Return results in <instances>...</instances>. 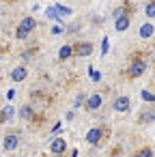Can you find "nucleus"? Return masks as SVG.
I'll return each mask as SVG.
<instances>
[{"label": "nucleus", "mask_w": 155, "mask_h": 157, "mask_svg": "<svg viewBox=\"0 0 155 157\" xmlns=\"http://www.w3.org/2000/svg\"><path fill=\"white\" fill-rule=\"evenodd\" d=\"M146 67H149V63L144 60V56H142L140 52H136V54L131 56L129 65H127V71H125L127 80H138V78H142L144 71H146Z\"/></svg>", "instance_id": "1"}, {"label": "nucleus", "mask_w": 155, "mask_h": 157, "mask_svg": "<svg viewBox=\"0 0 155 157\" xmlns=\"http://www.w3.org/2000/svg\"><path fill=\"white\" fill-rule=\"evenodd\" d=\"M37 28V20L33 17V15H26L20 24H17V30H15V39H20V41H24V39H28L30 37V33Z\"/></svg>", "instance_id": "2"}, {"label": "nucleus", "mask_w": 155, "mask_h": 157, "mask_svg": "<svg viewBox=\"0 0 155 157\" xmlns=\"http://www.w3.org/2000/svg\"><path fill=\"white\" fill-rule=\"evenodd\" d=\"M108 131H110V129H108V127H101V125H99V127H91L88 133H86V142L93 144V146H99V142L108 136Z\"/></svg>", "instance_id": "3"}, {"label": "nucleus", "mask_w": 155, "mask_h": 157, "mask_svg": "<svg viewBox=\"0 0 155 157\" xmlns=\"http://www.w3.org/2000/svg\"><path fill=\"white\" fill-rule=\"evenodd\" d=\"M93 50H95V45H93L91 41H78V43L73 45V56L84 58V56H91Z\"/></svg>", "instance_id": "4"}, {"label": "nucleus", "mask_w": 155, "mask_h": 157, "mask_svg": "<svg viewBox=\"0 0 155 157\" xmlns=\"http://www.w3.org/2000/svg\"><path fill=\"white\" fill-rule=\"evenodd\" d=\"M17 144H20V131H9V133L5 136V140H2V148L9 151V153L15 151Z\"/></svg>", "instance_id": "5"}, {"label": "nucleus", "mask_w": 155, "mask_h": 157, "mask_svg": "<svg viewBox=\"0 0 155 157\" xmlns=\"http://www.w3.org/2000/svg\"><path fill=\"white\" fill-rule=\"evenodd\" d=\"M50 153L56 155V157H63V155L67 153V140H65V138H54V140L50 142Z\"/></svg>", "instance_id": "6"}, {"label": "nucleus", "mask_w": 155, "mask_h": 157, "mask_svg": "<svg viewBox=\"0 0 155 157\" xmlns=\"http://www.w3.org/2000/svg\"><path fill=\"white\" fill-rule=\"evenodd\" d=\"M136 11V5L134 2H129V0H125L123 5H118L116 9H114V20H118V17H123V15H127V17H131V13Z\"/></svg>", "instance_id": "7"}, {"label": "nucleus", "mask_w": 155, "mask_h": 157, "mask_svg": "<svg viewBox=\"0 0 155 157\" xmlns=\"http://www.w3.org/2000/svg\"><path fill=\"white\" fill-rule=\"evenodd\" d=\"M112 108H114V112H129V108H131V99L127 97V95H121V97H116L114 101H112Z\"/></svg>", "instance_id": "8"}, {"label": "nucleus", "mask_w": 155, "mask_h": 157, "mask_svg": "<svg viewBox=\"0 0 155 157\" xmlns=\"http://www.w3.org/2000/svg\"><path fill=\"white\" fill-rule=\"evenodd\" d=\"M101 103H103V97H101L99 93H93L91 97H86L84 108H86L88 112H95V110H99V108H101Z\"/></svg>", "instance_id": "9"}, {"label": "nucleus", "mask_w": 155, "mask_h": 157, "mask_svg": "<svg viewBox=\"0 0 155 157\" xmlns=\"http://www.w3.org/2000/svg\"><path fill=\"white\" fill-rule=\"evenodd\" d=\"M136 123L138 125H151V123H155V110H140Z\"/></svg>", "instance_id": "10"}, {"label": "nucleus", "mask_w": 155, "mask_h": 157, "mask_svg": "<svg viewBox=\"0 0 155 157\" xmlns=\"http://www.w3.org/2000/svg\"><path fill=\"white\" fill-rule=\"evenodd\" d=\"M26 78H28V69L24 65H20V67H15L11 71V82H24Z\"/></svg>", "instance_id": "11"}, {"label": "nucleus", "mask_w": 155, "mask_h": 157, "mask_svg": "<svg viewBox=\"0 0 155 157\" xmlns=\"http://www.w3.org/2000/svg\"><path fill=\"white\" fill-rule=\"evenodd\" d=\"M129 24H131V17L123 15V17L114 20V30H116V33H125V30L129 28Z\"/></svg>", "instance_id": "12"}, {"label": "nucleus", "mask_w": 155, "mask_h": 157, "mask_svg": "<svg viewBox=\"0 0 155 157\" xmlns=\"http://www.w3.org/2000/svg\"><path fill=\"white\" fill-rule=\"evenodd\" d=\"M17 114H20V118H24V121H33V118H35V108H33L30 103H24Z\"/></svg>", "instance_id": "13"}, {"label": "nucleus", "mask_w": 155, "mask_h": 157, "mask_svg": "<svg viewBox=\"0 0 155 157\" xmlns=\"http://www.w3.org/2000/svg\"><path fill=\"white\" fill-rule=\"evenodd\" d=\"M153 35H155V26H153V24L146 22V24L140 26V39H151Z\"/></svg>", "instance_id": "14"}, {"label": "nucleus", "mask_w": 155, "mask_h": 157, "mask_svg": "<svg viewBox=\"0 0 155 157\" xmlns=\"http://www.w3.org/2000/svg\"><path fill=\"white\" fill-rule=\"evenodd\" d=\"M13 116H15V108H13V105H5L2 112H0V123H7V121H11Z\"/></svg>", "instance_id": "15"}, {"label": "nucleus", "mask_w": 155, "mask_h": 157, "mask_svg": "<svg viewBox=\"0 0 155 157\" xmlns=\"http://www.w3.org/2000/svg\"><path fill=\"white\" fill-rule=\"evenodd\" d=\"M71 56H73V45H63L58 50V60H67Z\"/></svg>", "instance_id": "16"}, {"label": "nucleus", "mask_w": 155, "mask_h": 157, "mask_svg": "<svg viewBox=\"0 0 155 157\" xmlns=\"http://www.w3.org/2000/svg\"><path fill=\"white\" fill-rule=\"evenodd\" d=\"M134 157H155V151H153V146H140Z\"/></svg>", "instance_id": "17"}, {"label": "nucleus", "mask_w": 155, "mask_h": 157, "mask_svg": "<svg viewBox=\"0 0 155 157\" xmlns=\"http://www.w3.org/2000/svg\"><path fill=\"white\" fill-rule=\"evenodd\" d=\"M144 15H146L149 20L155 17V0H149V2H146V7H144Z\"/></svg>", "instance_id": "18"}, {"label": "nucleus", "mask_w": 155, "mask_h": 157, "mask_svg": "<svg viewBox=\"0 0 155 157\" xmlns=\"http://www.w3.org/2000/svg\"><path fill=\"white\" fill-rule=\"evenodd\" d=\"M140 97H142L146 103H155V95H153V93H149L146 88H144V90H140Z\"/></svg>", "instance_id": "19"}, {"label": "nucleus", "mask_w": 155, "mask_h": 157, "mask_svg": "<svg viewBox=\"0 0 155 157\" xmlns=\"http://www.w3.org/2000/svg\"><path fill=\"white\" fill-rule=\"evenodd\" d=\"M54 9H56V11L60 13V17H67V15H71V13H73V11H71L69 7H63V5H56Z\"/></svg>", "instance_id": "20"}, {"label": "nucleus", "mask_w": 155, "mask_h": 157, "mask_svg": "<svg viewBox=\"0 0 155 157\" xmlns=\"http://www.w3.org/2000/svg\"><path fill=\"white\" fill-rule=\"evenodd\" d=\"M56 13H58V11H56L54 7H48V9H45V15H48V17H52V20H58V22H60L63 17H60V15H56Z\"/></svg>", "instance_id": "21"}, {"label": "nucleus", "mask_w": 155, "mask_h": 157, "mask_svg": "<svg viewBox=\"0 0 155 157\" xmlns=\"http://www.w3.org/2000/svg\"><path fill=\"white\" fill-rule=\"evenodd\" d=\"M82 103H86V95H78L76 101H73V108H80Z\"/></svg>", "instance_id": "22"}, {"label": "nucleus", "mask_w": 155, "mask_h": 157, "mask_svg": "<svg viewBox=\"0 0 155 157\" xmlns=\"http://www.w3.org/2000/svg\"><path fill=\"white\" fill-rule=\"evenodd\" d=\"M108 45H110V41H108V37H103V41H101V54H108V50H110Z\"/></svg>", "instance_id": "23"}, {"label": "nucleus", "mask_w": 155, "mask_h": 157, "mask_svg": "<svg viewBox=\"0 0 155 157\" xmlns=\"http://www.w3.org/2000/svg\"><path fill=\"white\" fill-rule=\"evenodd\" d=\"M35 54H37V48H33V50H26L22 56H24V58H28V56H35Z\"/></svg>", "instance_id": "24"}, {"label": "nucleus", "mask_w": 155, "mask_h": 157, "mask_svg": "<svg viewBox=\"0 0 155 157\" xmlns=\"http://www.w3.org/2000/svg\"><path fill=\"white\" fill-rule=\"evenodd\" d=\"M91 75H93V80H97V82L101 80V73H99V71H95V69H91Z\"/></svg>", "instance_id": "25"}, {"label": "nucleus", "mask_w": 155, "mask_h": 157, "mask_svg": "<svg viewBox=\"0 0 155 157\" xmlns=\"http://www.w3.org/2000/svg\"><path fill=\"white\" fill-rule=\"evenodd\" d=\"M52 33H54V35H60V33H63V28H60V26H54V28H52Z\"/></svg>", "instance_id": "26"}]
</instances>
